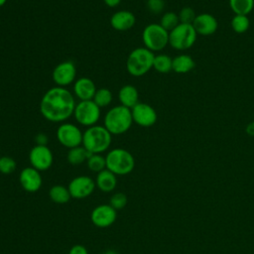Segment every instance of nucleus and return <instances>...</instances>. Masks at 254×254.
<instances>
[{"label": "nucleus", "mask_w": 254, "mask_h": 254, "mask_svg": "<svg viewBox=\"0 0 254 254\" xmlns=\"http://www.w3.org/2000/svg\"><path fill=\"white\" fill-rule=\"evenodd\" d=\"M83 132L72 123H62L56 132V136L60 144L64 147L71 149L82 144Z\"/></svg>", "instance_id": "9"}, {"label": "nucleus", "mask_w": 254, "mask_h": 254, "mask_svg": "<svg viewBox=\"0 0 254 254\" xmlns=\"http://www.w3.org/2000/svg\"><path fill=\"white\" fill-rule=\"evenodd\" d=\"M117 185V178L116 175L113 174L111 171L104 169L103 171L97 173L95 179V186L103 192H110L112 191Z\"/></svg>", "instance_id": "19"}, {"label": "nucleus", "mask_w": 254, "mask_h": 254, "mask_svg": "<svg viewBox=\"0 0 254 254\" xmlns=\"http://www.w3.org/2000/svg\"><path fill=\"white\" fill-rule=\"evenodd\" d=\"M29 161L31 167L41 172L47 171L52 167L54 157L51 149L48 146L35 145L30 151Z\"/></svg>", "instance_id": "11"}, {"label": "nucleus", "mask_w": 254, "mask_h": 254, "mask_svg": "<svg viewBox=\"0 0 254 254\" xmlns=\"http://www.w3.org/2000/svg\"><path fill=\"white\" fill-rule=\"evenodd\" d=\"M133 124L131 109L123 105L110 108L104 115L103 126L111 135H121L127 132Z\"/></svg>", "instance_id": "2"}, {"label": "nucleus", "mask_w": 254, "mask_h": 254, "mask_svg": "<svg viewBox=\"0 0 254 254\" xmlns=\"http://www.w3.org/2000/svg\"><path fill=\"white\" fill-rule=\"evenodd\" d=\"M68 254H88V252H87V249L83 245L75 244L69 249Z\"/></svg>", "instance_id": "34"}, {"label": "nucleus", "mask_w": 254, "mask_h": 254, "mask_svg": "<svg viewBox=\"0 0 254 254\" xmlns=\"http://www.w3.org/2000/svg\"><path fill=\"white\" fill-rule=\"evenodd\" d=\"M180 24L179 15L175 12H166L161 17L160 25L168 32H171Z\"/></svg>", "instance_id": "29"}, {"label": "nucleus", "mask_w": 254, "mask_h": 254, "mask_svg": "<svg viewBox=\"0 0 254 254\" xmlns=\"http://www.w3.org/2000/svg\"><path fill=\"white\" fill-rule=\"evenodd\" d=\"M136 23V18L131 11L119 10L115 12L110 18L111 27L120 32L128 31L133 28Z\"/></svg>", "instance_id": "18"}, {"label": "nucleus", "mask_w": 254, "mask_h": 254, "mask_svg": "<svg viewBox=\"0 0 254 254\" xmlns=\"http://www.w3.org/2000/svg\"><path fill=\"white\" fill-rule=\"evenodd\" d=\"M229 7L235 15H248L254 8V0H229Z\"/></svg>", "instance_id": "24"}, {"label": "nucleus", "mask_w": 254, "mask_h": 254, "mask_svg": "<svg viewBox=\"0 0 254 254\" xmlns=\"http://www.w3.org/2000/svg\"><path fill=\"white\" fill-rule=\"evenodd\" d=\"M173 66V59L165 54H159L155 56L153 68H155L158 72L167 73L172 70Z\"/></svg>", "instance_id": "25"}, {"label": "nucleus", "mask_w": 254, "mask_h": 254, "mask_svg": "<svg viewBox=\"0 0 254 254\" xmlns=\"http://www.w3.org/2000/svg\"><path fill=\"white\" fill-rule=\"evenodd\" d=\"M103 254H118V253L115 252L114 250H106L105 252H103Z\"/></svg>", "instance_id": "38"}, {"label": "nucleus", "mask_w": 254, "mask_h": 254, "mask_svg": "<svg viewBox=\"0 0 254 254\" xmlns=\"http://www.w3.org/2000/svg\"><path fill=\"white\" fill-rule=\"evenodd\" d=\"M195 66V63L193 59L189 55H179L173 59V66L172 70L177 73H187L192 70Z\"/></svg>", "instance_id": "21"}, {"label": "nucleus", "mask_w": 254, "mask_h": 254, "mask_svg": "<svg viewBox=\"0 0 254 254\" xmlns=\"http://www.w3.org/2000/svg\"><path fill=\"white\" fill-rule=\"evenodd\" d=\"M106 169L116 176H123L131 173L135 167L133 155L122 148L110 150L105 156Z\"/></svg>", "instance_id": "5"}, {"label": "nucleus", "mask_w": 254, "mask_h": 254, "mask_svg": "<svg viewBox=\"0 0 254 254\" xmlns=\"http://www.w3.org/2000/svg\"><path fill=\"white\" fill-rule=\"evenodd\" d=\"M147 7L151 13L160 14L165 8L164 0H148Z\"/></svg>", "instance_id": "33"}, {"label": "nucleus", "mask_w": 254, "mask_h": 254, "mask_svg": "<svg viewBox=\"0 0 254 254\" xmlns=\"http://www.w3.org/2000/svg\"><path fill=\"white\" fill-rule=\"evenodd\" d=\"M35 141H36V145H43V146H47L49 138L46 134L44 133H39L36 137H35Z\"/></svg>", "instance_id": "35"}, {"label": "nucleus", "mask_w": 254, "mask_h": 254, "mask_svg": "<svg viewBox=\"0 0 254 254\" xmlns=\"http://www.w3.org/2000/svg\"><path fill=\"white\" fill-rule=\"evenodd\" d=\"M117 217L116 210L110 204H99L93 208L90 214L92 223L100 228L112 225Z\"/></svg>", "instance_id": "14"}, {"label": "nucleus", "mask_w": 254, "mask_h": 254, "mask_svg": "<svg viewBox=\"0 0 254 254\" xmlns=\"http://www.w3.org/2000/svg\"><path fill=\"white\" fill-rule=\"evenodd\" d=\"M142 41L144 47L151 52H159L169 45V32L160 24H149L142 32Z\"/></svg>", "instance_id": "7"}, {"label": "nucleus", "mask_w": 254, "mask_h": 254, "mask_svg": "<svg viewBox=\"0 0 254 254\" xmlns=\"http://www.w3.org/2000/svg\"><path fill=\"white\" fill-rule=\"evenodd\" d=\"M89 156L90 153L82 145H80L69 149V151L67 152L66 159L70 165L77 166L82 164L83 162H86Z\"/></svg>", "instance_id": "22"}, {"label": "nucleus", "mask_w": 254, "mask_h": 254, "mask_svg": "<svg viewBox=\"0 0 254 254\" xmlns=\"http://www.w3.org/2000/svg\"><path fill=\"white\" fill-rule=\"evenodd\" d=\"M19 182L21 187L28 192L38 191L43 183L40 171L33 167H27L23 169L19 176Z\"/></svg>", "instance_id": "15"}, {"label": "nucleus", "mask_w": 254, "mask_h": 254, "mask_svg": "<svg viewBox=\"0 0 254 254\" xmlns=\"http://www.w3.org/2000/svg\"><path fill=\"white\" fill-rule=\"evenodd\" d=\"M155 55L145 47L134 49L126 61V69L129 74L138 77L146 74L153 68Z\"/></svg>", "instance_id": "4"}, {"label": "nucleus", "mask_w": 254, "mask_h": 254, "mask_svg": "<svg viewBox=\"0 0 254 254\" xmlns=\"http://www.w3.org/2000/svg\"><path fill=\"white\" fill-rule=\"evenodd\" d=\"M197 34L191 24L180 23L169 32V45L178 51H185L193 46Z\"/></svg>", "instance_id": "6"}, {"label": "nucleus", "mask_w": 254, "mask_h": 254, "mask_svg": "<svg viewBox=\"0 0 254 254\" xmlns=\"http://www.w3.org/2000/svg\"><path fill=\"white\" fill-rule=\"evenodd\" d=\"M73 95L81 100H92L95 92L96 86L92 79L89 77H79L73 82Z\"/></svg>", "instance_id": "17"}, {"label": "nucleus", "mask_w": 254, "mask_h": 254, "mask_svg": "<svg viewBox=\"0 0 254 254\" xmlns=\"http://www.w3.org/2000/svg\"><path fill=\"white\" fill-rule=\"evenodd\" d=\"M100 107L93 100H81L76 103L73 111L74 119L82 126L96 125L100 118Z\"/></svg>", "instance_id": "8"}, {"label": "nucleus", "mask_w": 254, "mask_h": 254, "mask_svg": "<svg viewBox=\"0 0 254 254\" xmlns=\"http://www.w3.org/2000/svg\"><path fill=\"white\" fill-rule=\"evenodd\" d=\"M7 2V0H0V7H2V6H4L5 5V3Z\"/></svg>", "instance_id": "39"}, {"label": "nucleus", "mask_w": 254, "mask_h": 254, "mask_svg": "<svg viewBox=\"0 0 254 254\" xmlns=\"http://www.w3.org/2000/svg\"><path fill=\"white\" fill-rule=\"evenodd\" d=\"M192 26L197 35L210 36L214 34L218 28L217 20L214 16L208 13H200L196 15Z\"/></svg>", "instance_id": "16"}, {"label": "nucleus", "mask_w": 254, "mask_h": 254, "mask_svg": "<svg viewBox=\"0 0 254 254\" xmlns=\"http://www.w3.org/2000/svg\"><path fill=\"white\" fill-rule=\"evenodd\" d=\"M17 164L15 160L8 156L0 157V173L4 175L12 174L16 170Z\"/></svg>", "instance_id": "30"}, {"label": "nucleus", "mask_w": 254, "mask_h": 254, "mask_svg": "<svg viewBox=\"0 0 254 254\" xmlns=\"http://www.w3.org/2000/svg\"><path fill=\"white\" fill-rule=\"evenodd\" d=\"M103 2H104V4L107 5L108 7L113 8V7L118 6L119 3L121 2V0H103Z\"/></svg>", "instance_id": "37"}, {"label": "nucleus", "mask_w": 254, "mask_h": 254, "mask_svg": "<svg viewBox=\"0 0 254 254\" xmlns=\"http://www.w3.org/2000/svg\"><path fill=\"white\" fill-rule=\"evenodd\" d=\"M95 181L88 176H77L68 184V191L73 198H85L90 195L95 189Z\"/></svg>", "instance_id": "13"}, {"label": "nucleus", "mask_w": 254, "mask_h": 254, "mask_svg": "<svg viewBox=\"0 0 254 254\" xmlns=\"http://www.w3.org/2000/svg\"><path fill=\"white\" fill-rule=\"evenodd\" d=\"M118 99L121 105L131 109L139 102V92L137 88L131 84L123 85L118 91Z\"/></svg>", "instance_id": "20"}, {"label": "nucleus", "mask_w": 254, "mask_h": 254, "mask_svg": "<svg viewBox=\"0 0 254 254\" xmlns=\"http://www.w3.org/2000/svg\"><path fill=\"white\" fill-rule=\"evenodd\" d=\"M86 164L88 169L95 173H99L106 169L105 157L101 156L100 154H90L86 161Z\"/></svg>", "instance_id": "28"}, {"label": "nucleus", "mask_w": 254, "mask_h": 254, "mask_svg": "<svg viewBox=\"0 0 254 254\" xmlns=\"http://www.w3.org/2000/svg\"><path fill=\"white\" fill-rule=\"evenodd\" d=\"M178 15H179L180 23L191 24V25H192V22L194 21V19L196 17V15L194 13V10L190 7H184Z\"/></svg>", "instance_id": "32"}, {"label": "nucleus", "mask_w": 254, "mask_h": 254, "mask_svg": "<svg viewBox=\"0 0 254 254\" xmlns=\"http://www.w3.org/2000/svg\"><path fill=\"white\" fill-rule=\"evenodd\" d=\"M75 99L65 87L54 86L48 89L40 101V112L42 116L51 122H64L73 115Z\"/></svg>", "instance_id": "1"}, {"label": "nucleus", "mask_w": 254, "mask_h": 254, "mask_svg": "<svg viewBox=\"0 0 254 254\" xmlns=\"http://www.w3.org/2000/svg\"><path fill=\"white\" fill-rule=\"evenodd\" d=\"M112 135L103 125H93L87 127L82 135V146L90 154H101L105 152L111 144Z\"/></svg>", "instance_id": "3"}, {"label": "nucleus", "mask_w": 254, "mask_h": 254, "mask_svg": "<svg viewBox=\"0 0 254 254\" xmlns=\"http://www.w3.org/2000/svg\"><path fill=\"white\" fill-rule=\"evenodd\" d=\"M76 67L73 62H62L55 66L52 72V77L57 86L66 87L75 81Z\"/></svg>", "instance_id": "10"}, {"label": "nucleus", "mask_w": 254, "mask_h": 254, "mask_svg": "<svg viewBox=\"0 0 254 254\" xmlns=\"http://www.w3.org/2000/svg\"><path fill=\"white\" fill-rule=\"evenodd\" d=\"M245 131L249 136H254V121L247 124Z\"/></svg>", "instance_id": "36"}, {"label": "nucleus", "mask_w": 254, "mask_h": 254, "mask_svg": "<svg viewBox=\"0 0 254 254\" xmlns=\"http://www.w3.org/2000/svg\"><path fill=\"white\" fill-rule=\"evenodd\" d=\"M133 123L141 127H151L158 119L156 110L149 104L144 102H138L131 108Z\"/></svg>", "instance_id": "12"}, {"label": "nucleus", "mask_w": 254, "mask_h": 254, "mask_svg": "<svg viewBox=\"0 0 254 254\" xmlns=\"http://www.w3.org/2000/svg\"><path fill=\"white\" fill-rule=\"evenodd\" d=\"M49 196L54 202L60 204L66 203L71 197L68 189L61 185H56L52 187L49 190Z\"/></svg>", "instance_id": "23"}, {"label": "nucleus", "mask_w": 254, "mask_h": 254, "mask_svg": "<svg viewBox=\"0 0 254 254\" xmlns=\"http://www.w3.org/2000/svg\"><path fill=\"white\" fill-rule=\"evenodd\" d=\"M109 204L115 209L119 210L126 206L127 204V196L123 192H116L110 197Z\"/></svg>", "instance_id": "31"}, {"label": "nucleus", "mask_w": 254, "mask_h": 254, "mask_svg": "<svg viewBox=\"0 0 254 254\" xmlns=\"http://www.w3.org/2000/svg\"><path fill=\"white\" fill-rule=\"evenodd\" d=\"M250 26V21L247 15H234L231 20V28L237 34L245 33Z\"/></svg>", "instance_id": "27"}, {"label": "nucleus", "mask_w": 254, "mask_h": 254, "mask_svg": "<svg viewBox=\"0 0 254 254\" xmlns=\"http://www.w3.org/2000/svg\"><path fill=\"white\" fill-rule=\"evenodd\" d=\"M112 99H113L112 92L108 88H105V87L96 89V92L92 98V100L95 102V104L100 108L108 106L111 103Z\"/></svg>", "instance_id": "26"}]
</instances>
